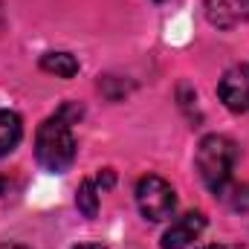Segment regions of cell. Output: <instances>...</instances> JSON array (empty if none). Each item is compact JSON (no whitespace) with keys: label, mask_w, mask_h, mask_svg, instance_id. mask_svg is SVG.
Instances as JSON below:
<instances>
[{"label":"cell","mask_w":249,"mask_h":249,"mask_svg":"<svg viewBox=\"0 0 249 249\" xmlns=\"http://www.w3.org/2000/svg\"><path fill=\"white\" fill-rule=\"evenodd\" d=\"M235 162H238V145L229 136L209 133L200 139L197 154H194V165H197V174L209 191L217 194L226 183H232Z\"/></svg>","instance_id":"6da1fadb"},{"label":"cell","mask_w":249,"mask_h":249,"mask_svg":"<svg viewBox=\"0 0 249 249\" xmlns=\"http://www.w3.org/2000/svg\"><path fill=\"white\" fill-rule=\"evenodd\" d=\"M35 157H38L41 168H47L53 174H64L72 165L75 136H72V127L67 122V116L55 113L47 122H41L38 133H35Z\"/></svg>","instance_id":"7a4b0ae2"},{"label":"cell","mask_w":249,"mask_h":249,"mask_svg":"<svg viewBox=\"0 0 249 249\" xmlns=\"http://www.w3.org/2000/svg\"><path fill=\"white\" fill-rule=\"evenodd\" d=\"M136 206H139L145 220L160 223V220L171 217V212L177 206V194H174L171 183H165L157 174H148L136 183Z\"/></svg>","instance_id":"3957f363"},{"label":"cell","mask_w":249,"mask_h":249,"mask_svg":"<svg viewBox=\"0 0 249 249\" xmlns=\"http://www.w3.org/2000/svg\"><path fill=\"white\" fill-rule=\"evenodd\" d=\"M217 96L229 110L249 113V64H235L223 72L217 84Z\"/></svg>","instance_id":"277c9868"},{"label":"cell","mask_w":249,"mask_h":249,"mask_svg":"<svg viewBox=\"0 0 249 249\" xmlns=\"http://www.w3.org/2000/svg\"><path fill=\"white\" fill-rule=\"evenodd\" d=\"M203 229H206V217H203L200 212H188V214L177 217V220L165 229V235H162V249H183V247H188L191 241L200 238Z\"/></svg>","instance_id":"5b68a950"},{"label":"cell","mask_w":249,"mask_h":249,"mask_svg":"<svg viewBox=\"0 0 249 249\" xmlns=\"http://www.w3.org/2000/svg\"><path fill=\"white\" fill-rule=\"evenodd\" d=\"M209 23L220 29H232L249 20V0H206Z\"/></svg>","instance_id":"8992f818"},{"label":"cell","mask_w":249,"mask_h":249,"mask_svg":"<svg viewBox=\"0 0 249 249\" xmlns=\"http://www.w3.org/2000/svg\"><path fill=\"white\" fill-rule=\"evenodd\" d=\"M23 136V122L15 110H0V157H6L9 151L18 148Z\"/></svg>","instance_id":"52a82bcc"},{"label":"cell","mask_w":249,"mask_h":249,"mask_svg":"<svg viewBox=\"0 0 249 249\" xmlns=\"http://www.w3.org/2000/svg\"><path fill=\"white\" fill-rule=\"evenodd\" d=\"M41 70H44V72H53V75H58V78H72V75L78 72V61H75V55H70V53H47V55L41 58Z\"/></svg>","instance_id":"ba28073f"},{"label":"cell","mask_w":249,"mask_h":249,"mask_svg":"<svg viewBox=\"0 0 249 249\" xmlns=\"http://www.w3.org/2000/svg\"><path fill=\"white\" fill-rule=\"evenodd\" d=\"M99 194H102V188L96 186V180H84L78 186L75 206L84 212V217H96V212H99Z\"/></svg>","instance_id":"9c48e42d"},{"label":"cell","mask_w":249,"mask_h":249,"mask_svg":"<svg viewBox=\"0 0 249 249\" xmlns=\"http://www.w3.org/2000/svg\"><path fill=\"white\" fill-rule=\"evenodd\" d=\"M217 197L235 209V212H249V186H238V183H226V186L217 191Z\"/></svg>","instance_id":"30bf717a"},{"label":"cell","mask_w":249,"mask_h":249,"mask_svg":"<svg viewBox=\"0 0 249 249\" xmlns=\"http://www.w3.org/2000/svg\"><path fill=\"white\" fill-rule=\"evenodd\" d=\"M72 249H107V247H102V244H81V247H72Z\"/></svg>","instance_id":"8fae6325"},{"label":"cell","mask_w":249,"mask_h":249,"mask_svg":"<svg viewBox=\"0 0 249 249\" xmlns=\"http://www.w3.org/2000/svg\"><path fill=\"white\" fill-rule=\"evenodd\" d=\"M200 249H223V247H217V244H209V247H200Z\"/></svg>","instance_id":"7c38bea8"},{"label":"cell","mask_w":249,"mask_h":249,"mask_svg":"<svg viewBox=\"0 0 249 249\" xmlns=\"http://www.w3.org/2000/svg\"><path fill=\"white\" fill-rule=\"evenodd\" d=\"M0 249H23V247H0Z\"/></svg>","instance_id":"4fadbf2b"},{"label":"cell","mask_w":249,"mask_h":249,"mask_svg":"<svg viewBox=\"0 0 249 249\" xmlns=\"http://www.w3.org/2000/svg\"><path fill=\"white\" fill-rule=\"evenodd\" d=\"M157 3H162V0H157Z\"/></svg>","instance_id":"5bb4252c"}]
</instances>
